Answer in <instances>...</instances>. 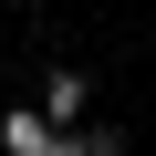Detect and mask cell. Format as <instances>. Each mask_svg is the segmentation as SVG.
I'll return each instance as SVG.
<instances>
[{"instance_id": "cell-1", "label": "cell", "mask_w": 156, "mask_h": 156, "mask_svg": "<svg viewBox=\"0 0 156 156\" xmlns=\"http://www.w3.org/2000/svg\"><path fill=\"white\" fill-rule=\"evenodd\" d=\"M94 115V73L83 62H42V125H83Z\"/></svg>"}, {"instance_id": "cell-2", "label": "cell", "mask_w": 156, "mask_h": 156, "mask_svg": "<svg viewBox=\"0 0 156 156\" xmlns=\"http://www.w3.org/2000/svg\"><path fill=\"white\" fill-rule=\"evenodd\" d=\"M73 135H83V156H135V146H125L115 125H94V115H83V125H73Z\"/></svg>"}, {"instance_id": "cell-3", "label": "cell", "mask_w": 156, "mask_h": 156, "mask_svg": "<svg viewBox=\"0 0 156 156\" xmlns=\"http://www.w3.org/2000/svg\"><path fill=\"white\" fill-rule=\"evenodd\" d=\"M31 156H83V135H73V125H52V135H42Z\"/></svg>"}]
</instances>
